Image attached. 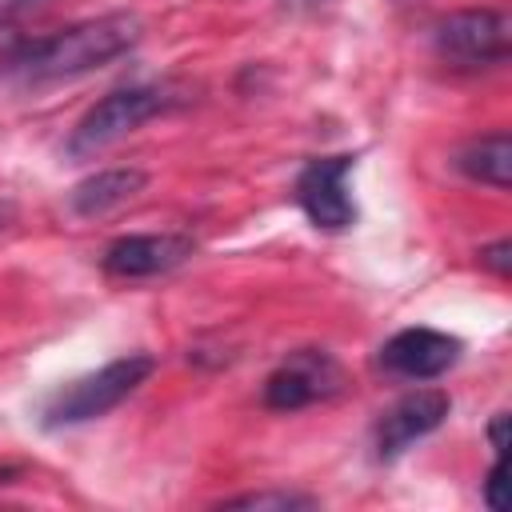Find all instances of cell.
I'll return each instance as SVG.
<instances>
[{"label": "cell", "mask_w": 512, "mask_h": 512, "mask_svg": "<svg viewBox=\"0 0 512 512\" xmlns=\"http://www.w3.org/2000/svg\"><path fill=\"white\" fill-rule=\"evenodd\" d=\"M140 36H144V24L136 12H108L96 20H80L64 32H52V36H32L12 68L28 84L76 80L84 72L112 64L128 48H136Z\"/></svg>", "instance_id": "6da1fadb"}, {"label": "cell", "mask_w": 512, "mask_h": 512, "mask_svg": "<svg viewBox=\"0 0 512 512\" xmlns=\"http://www.w3.org/2000/svg\"><path fill=\"white\" fill-rule=\"evenodd\" d=\"M156 372V360L148 352H128L120 360H108L104 368L76 376L68 384H60L48 404H44V428H72V424H88L108 416L116 404H124L148 376Z\"/></svg>", "instance_id": "7a4b0ae2"}, {"label": "cell", "mask_w": 512, "mask_h": 512, "mask_svg": "<svg viewBox=\"0 0 512 512\" xmlns=\"http://www.w3.org/2000/svg\"><path fill=\"white\" fill-rule=\"evenodd\" d=\"M180 104V96L164 84H128V88H116L108 92L104 100H96L72 128L68 136V156L72 160H88L104 148H112L116 140H124L128 132H136L140 124L172 112Z\"/></svg>", "instance_id": "3957f363"}, {"label": "cell", "mask_w": 512, "mask_h": 512, "mask_svg": "<svg viewBox=\"0 0 512 512\" xmlns=\"http://www.w3.org/2000/svg\"><path fill=\"white\" fill-rule=\"evenodd\" d=\"M436 52L460 68L504 64L512 48V20L500 8H464L436 24Z\"/></svg>", "instance_id": "277c9868"}, {"label": "cell", "mask_w": 512, "mask_h": 512, "mask_svg": "<svg viewBox=\"0 0 512 512\" xmlns=\"http://www.w3.org/2000/svg\"><path fill=\"white\" fill-rule=\"evenodd\" d=\"M344 388V368L324 348L288 352L264 380V404L272 412H300L308 404L332 400Z\"/></svg>", "instance_id": "5b68a950"}, {"label": "cell", "mask_w": 512, "mask_h": 512, "mask_svg": "<svg viewBox=\"0 0 512 512\" xmlns=\"http://www.w3.org/2000/svg\"><path fill=\"white\" fill-rule=\"evenodd\" d=\"M356 156H316L296 176V204L320 232H344L356 224V200L348 192V176Z\"/></svg>", "instance_id": "8992f818"}, {"label": "cell", "mask_w": 512, "mask_h": 512, "mask_svg": "<svg viewBox=\"0 0 512 512\" xmlns=\"http://www.w3.org/2000/svg\"><path fill=\"white\" fill-rule=\"evenodd\" d=\"M460 352H464L460 336L412 324L380 344V368L392 376H404V380H436L448 368H456Z\"/></svg>", "instance_id": "52a82bcc"}, {"label": "cell", "mask_w": 512, "mask_h": 512, "mask_svg": "<svg viewBox=\"0 0 512 512\" xmlns=\"http://www.w3.org/2000/svg\"><path fill=\"white\" fill-rule=\"evenodd\" d=\"M196 252V240L184 232H136L104 248L100 264L112 280H148L180 268Z\"/></svg>", "instance_id": "ba28073f"}, {"label": "cell", "mask_w": 512, "mask_h": 512, "mask_svg": "<svg viewBox=\"0 0 512 512\" xmlns=\"http://www.w3.org/2000/svg\"><path fill=\"white\" fill-rule=\"evenodd\" d=\"M452 412V400L448 392L440 388H416L408 396H400L392 408L380 412L376 420V456L380 460H396L404 456L416 440L432 436Z\"/></svg>", "instance_id": "9c48e42d"}, {"label": "cell", "mask_w": 512, "mask_h": 512, "mask_svg": "<svg viewBox=\"0 0 512 512\" xmlns=\"http://www.w3.org/2000/svg\"><path fill=\"white\" fill-rule=\"evenodd\" d=\"M148 184V172L144 168H104V172H92L84 176L72 192H68V208L84 220L92 216H108L116 212L120 204H128L132 196H140Z\"/></svg>", "instance_id": "30bf717a"}, {"label": "cell", "mask_w": 512, "mask_h": 512, "mask_svg": "<svg viewBox=\"0 0 512 512\" xmlns=\"http://www.w3.org/2000/svg\"><path fill=\"white\" fill-rule=\"evenodd\" d=\"M456 168L476 184L508 192V184H512V140H508V132H488V136L468 140L456 152Z\"/></svg>", "instance_id": "8fae6325"}, {"label": "cell", "mask_w": 512, "mask_h": 512, "mask_svg": "<svg viewBox=\"0 0 512 512\" xmlns=\"http://www.w3.org/2000/svg\"><path fill=\"white\" fill-rule=\"evenodd\" d=\"M316 500L312 496H300V492H244V496H232L224 500V508H312Z\"/></svg>", "instance_id": "7c38bea8"}, {"label": "cell", "mask_w": 512, "mask_h": 512, "mask_svg": "<svg viewBox=\"0 0 512 512\" xmlns=\"http://www.w3.org/2000/svg\"><path fill=\"white\" fill-rule=\"evenodd\" d=\"M480 264L504 280V276L512 272V240H496V244L480 248Z\"/></svg>", "instance_id": "4fadbf2b"}, {"label": "cell", "mask_w": 512, "mask_h": 512, "mask_svg": "<svg viewBox=\"0 0 512 512\" xmlns=\"http://www.w3.org/2000/svg\"><path fill=\"white\" fill-rule=\"evenodd\" d=\"M28 40H32V36H24L16 24H0V64L12 68V64L20 60V52H24Z\"/></svg>", "instance_id": "5bb4252c"}, {"label": "cell", "mask_w": 512, "mask_h": 512, "mask_svg": "<svg viewBox=\"0 0 512 512\" xmlns=\"http://www.w3.org/2000/svg\"><path fill=\"white\" fill-rule=\"evenodd\" d=\"M484 504H488L492 512L504 508V456H496V464H492L488 476H484Z\"/></svg>", "instance_id": "9a60e30c"}, {"label": "cell", "mask_w": 512, "mask_h": 512, "mask_svg": "<svg viewBox=\"0 0 512 512\" xmlns=\"http://www.w3.org/2000/svg\"><path fill=\"white\" fill-rule=\"evenodd\" d=\"M488 440H492L496 456H504V448H508V412H496V416H492V424H488Z\"/></svg>", "instance_id": "2e32d148"}, {"label": "cell", "mask_w": 512, "mask_h": 512, "mask_svg": "<svg viewBox=\"0 0 512 512\" xmlns=\"http://www.w3.org/2000/svg\"><path fill=\"white\" fill-rule=\"evenodd\" d=\"M12 220H16V208H12L8 200H0V232H4V228H8Z\"/></svg>", "instance_id": "e0dca14e"}, {"label": "cell", "mask_w": 512, "mask_h": 512, "mask_svg": "<svg viewBox=\"0 0 512 512\" xmlns=\"http://www.w3.org/2000/svg\"><path fill=\"white\" fill-rule=\"evenodd\" d=\"M8 4H24V0H8Z\"/></svg>", "instance_id": "ac0fdd59"}]
</instances>
